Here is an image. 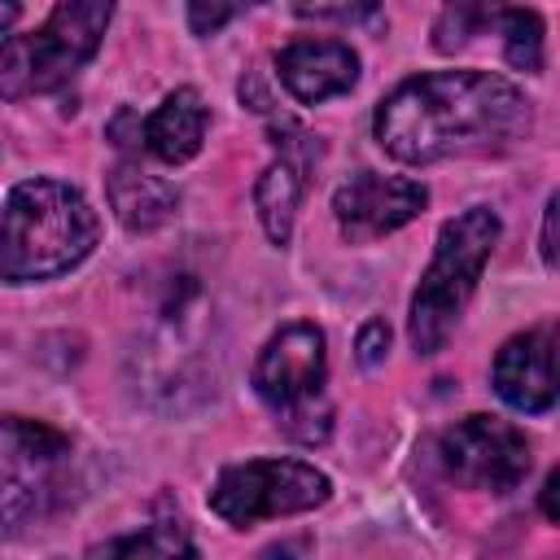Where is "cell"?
<instances>
[{
  "instance_id": "6da1fadb",
  "label": "cell",
  "mask_w": 560,
  "mask_h": 560,
  "mask_svg": "<svg viewBox=\"0 0 560 560\" xmlns=\"http://www.w3.org/2000/svg\"><path fill=\"white\" fill-rule=\"evenodd\" d=\"M534 131V101L490 70H424L376 101L372 136L402 166L499 158Z\"/></svg>"
},
{
  "instance_id": "7a4b0ae2",
  "label": "cell",
  "mask_w": 560,
  "mask_h": 560,
  "mask_svg": "<svg viewBox=\"0 0 560 560\" xmlns=\"http://www.w3.org/2000/svg\"><path fill=\"white\" fill-rule=\"evenodd\" d=\"M101 241V214L92 201L52 175H35L9 188L0 206V280L44 284L74 271Z\"/></svg>"
},
{
  "instance_id": "3957f363",
  "label": "cell",
  "mask_w": 560,
  "mask_h": 560,
  "mask_svg": "<svg viewBox=\"0 0 560 560\" xmlns=\"http://www.w3.org/2000/svg\"><path fill=\"white\" fill-rule=\"evenodd\" d=\"M499 236H503V223L490 206H468L438 228L433 258L407 306V341L420 359L438 354L459 328Z\"/></svg>"
},
{
  "instance_id": "277c9868",
  "label": "cell",
  "mask_w": 560,
  "mask_h": 560,
  "mask_svg": "<svg viewBox=\"0 0 560 560\" xmlns=\"http://www.w3.org/2000/svg\"><path fill=\"white\" fill-rule=\"evenodd\" d=\"M114 0H57L44 26L0 39V101H31L66 88L101 48Z\"/></svg>"
},
{
  "instance_id": "5b68a950",
  "label": "cell",
  "mask_w": 560,
  "mask_h": 560,
  "mask_svg": "<svg viewBox=\"0 0 560 560\" xmlns=\"http://www.w3.org/2000/svg\"><path fill=\"white\" fill-rule=\"evenodd\" d=\"M254 394L276 416L284 438L302 446H319L332 433V402H328V350L324 332L311 319H293L276 328L258 359H254Z\"/></svg>"
},
{
  "instance_id": "8992f818",
  "label": "cell",
  "mask_w": 560,
  "mask_h": 560,
  "mask_svg": "<svg viewBox=\"0 0 560 560\" xmlns=\"http://www.w3.org/2000/svg\"><path fill=\"white\" fill-rule=\"evenodd\" d=\"M70 438L44 420L0 416V538L61 508L70 486Z\"/></svg>"
},
{
  "instance_id": "52a82bcc",
  "label": "cell",
  "mask_w": 560,
  "mask_h": 560,
  "mask_svg": "<svg viewBox=\"0 0 560 560\" xmlns=\"http://www.w3.org/2000/svg\"><path fill=\"white\" fill-rule=\"evenodd\" d=\"M328 499H332V477L315 468L311 459H293V455H262V459L228 464L206 494L210 512L232 529H254L262 521L302 516V512L324 508Z\"/></svg>"
},
{
  "instance_id": "ba28073f",
  "label": "cell",
  "mask_w": 560,
  "mask_h": 560,
  "mask_svg": "<svg viewBox=\"0 0 560 560\" xmlns=\"http://www.w3.org/2000/svg\"><path fill=\"white\" fill-rule=\"evenodd\" d=\"M438 464L451 481L486 494H512L534 464V446L525 429H516L503 416L472 411L438 433Z\"/></svg>"
},
{
  "instance_id": "9c48e42d",
  "label": "cell",
  "mask_w": 560,
  "mask_h": 560,
  "mask_svg": "<svg viewBox=\"0 0 560 560\" xmlns=\"http://www.w3.org/2000/svg\"><path fill=\"white\" fill-rule=\"evenodd\" d=\"M429 206V188L407 175H381V171H354L332 192V219L346 245H372L411 219H420Z\"/></svg>"
},
{
  "instance_id": "30bf717a",
  "label": "cell",
  "mask_w": 560,
  "mask_h": 560,
  "mask_svg": "<svg viewBox=\"0 0 560 560\" xmlns=\"http://www.w3.org/2000/svg\"><path fill=\"white\" fill-rule=\"evenodd\" d=\"M271 144H276V158L254 179V210H258V223H262L267 241L284 249L289 236H293V219H298V206L311 188V171L319 166L324 144H319V136L302 131L289 118H271Z\"/></svg>"
},
{
  "instance_id": "8fae6325",
  "label": "cell",
  "mask_w": 560,
  "mask_h": 560,
  "mask_svg": "<svg viewBox=\"0 0 560 560\" xmlns=\"http://www.w3.org/2000/svg\"><path fill=\"white\" fill-rule=\"evenodd\" d=\"M490 385L521 416L551 411L556 407V328L534 324L508 337L490 363Z\"/></svg>"
},
{
  "instance_id": "7c38bea8",
  "label": "cell",
  "mask_w": 560,
  "mask_h": 560,
  "mask_svg": "<svg viewBox=\"0 0 560 560\" xmlns=\"http://www.w3.org/2000/svg\"><path fill=\"white\" fill-rule=\"evenodd\" d=\"M276 79L298 105H324L359 83V52L346 39H293L276 52Z\"/></svg>"
},
{
  "instance_id": "4fadbf2b",
  "label": "cell",
  "mask_w": 560,
  "mask_h": 560,
  "mask_svg": "<svg viewBox=\"0 0 560 560\" xmlns=\"http://www.w3.org/2000/svg\"><path fill=\"white\" fill-rule=\"evenodd\" d=\"M210 127V109L197 88H175L140 127V149H149L162 166H184L201 153Z\"/></svg>"
},
{
  "instance_id": "5bb4252c",
  "label": "cell",
  "mask_w": 560,
  "mask_h": 560,
  "mask_svg": "<svg viewBox=\"0 0 560 560\" xmlns=\"http://www.w3.org/2000/svg\"><path fill=\"white\" fill-rule=\"evenodd\" d=\"M105 197H109L114 219H118L127 232H136V236L158 232V228L171 223L175 210H179V188H175L171 179H162V175H149V171L136 166L131 158H122V162L105 175Z\"/></svg>"
},
{
  "instance_id": "9a60e30c",
  "label": "cell",
  "mask_w": 560,
  "mask_h": 560,
  "mask_svg": "<svg viewBox=\"0 0 560 560\" xmlns=\"http://www.w3.org/2000/svg\"><path fill=\"white\" fill-rule=\"evenodd\" d=\"M88 551H92V556H197V542L188 538L184 516H179V512H166V516L149 521L144 529L122 534V538L92 542Z\"/></svg>"
},
{
  "instance_id": "2e32d148",
  "label": "cell",
  "mask_w": 560,
  "mask_h": 560,
  "mask_svg": "<svg viewBox=\"0 0 560 560\" xmlns=\"http://www.w3.org/2000/svg\"><path fill=\"white\" fill-rule=\"evenodd\" d=\"M508 0H442L433 18V48L438 52H459L477 35H490Z\"/></svg>"
},
{
  "instance_id": "e0dca14e",
  "label": "cell",
  "mask_w": 560,
  "mask_h": 560,
  "mask_svg": "<svg viewBox=\"0 0 560 560\" xmlns=\"http://www.w3.org/2000/svg\"><path fill=\"white\" fill-rule=\"evenodd\" d=\"M494 35L503 44V61L512 70H525V74H542V44H547V26L534 9H521V4H503L499 22H494Z\"/></svg>"
},
{
  "instance_id": "ac0fdd59",
  "label": "cell",
  "mask_w": 560,
  "mask_h": 560,
  "mask_svg": "<svg viewBox=\"0 0 560 560\" xmlns=\"http://www.w3.org/2000/svg\"><path fill=\"white\" fill-rule=\"evenodd\" d=\"M262 0H184V9H188V31L197 35V39H210V35H219L232 18H241L245 9H258Z\"/></svg>"
},
{
  "instance_id": "d6986e66",
  "label": "cell",
  "mask_w": 560,
  "mask_h": 560,
  "mask_svg": "<svg viewBox=\"0 0 560 560\" xmlns=\"http://www.w3.org/2000/svg\"><path fill=\"white\" fill-rule=\"evenodd\" d=\"M293 13L315 22H376L381 0H293Z\"/></svg>"
},
{
  "instance_id": "ffe728a7",
  "label": "cell",
  "mask_w": 560,
  "mask_h": 560,
  "mask_svg": "<svg viewBox=\"0 0 560 560\" xmlns=\"http://www.w3.org/2000/svg\"><path fill=\"white\" fill-rule=\"evenodd\" d=\"M385 354H389V324L368 319L354 337V359H359V368H376V363H385Z\"/></svg>"
},
{
  "instance_id": "44dd1931",
  "label": "cell",
  "mask_w": 560,
  "mask_h": 560,
  "mask_svg": "<svg viewBox=\"0 0 560 560\" xmlns=\"http://www.w3.org/2000/svg\"><path fill=\"white\" fill-rule=\"evenodd\" d=\"M140 127H144V118L136 109H118L114 122H109V144H118L122 153L127 149H140Z\"/></svg>"
},
{
  "instance_id": "7402d4cb",
  "label": "cell",
  "mask_w": 560,
  "mask_h": 560,
  "mask_svg": "<svg viewBox=\"0 0 560 560\" xmlns=\"http://www.w3.org/2000/svg\"><path fill=\"white\" fill-rule=\"evenodd\" d=\"M556 210H560V197L551 192V197H547V206H542V245H538V249H542V267H547V271H556V262H560V258H556Z\"/></svg>"
},
{
  "instance_id": "603a6c76",
  "label": "cell",
  "mask_w": 560,
  "mask_h": 560,
  "mask_svg": "<svg viewBox=\"0 0 560 560\" xmlns=\"http://www.w3.org/2000/svg\"><path fill=\"white\" fill-rule=\"evenodd\" d=\"M556 490H560V472L551 468V472H547V481H542V494H538V503H542V516H547L551 525L560 521V503H556Z\"/></svg>"
},
{
  "instance_id": "cb8c5ba5",
  "label": "cell",
  "mask_w": 560,
  "mask_h": 560,
  "mask_svg": "<svg viewBox=\"0 0 560 560\" xmlns=\"http://www.w3.org/2000/svg\"><path fill=\"white\" fill-rule=\"evenodd\" d=\"M18 18H22V0H0V35H9Z\"/></svg>"
}]
</instances>
